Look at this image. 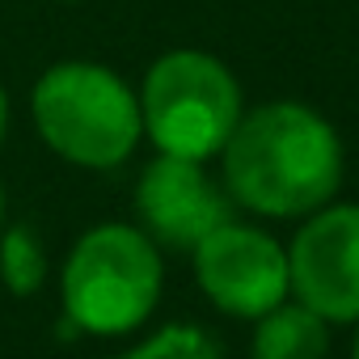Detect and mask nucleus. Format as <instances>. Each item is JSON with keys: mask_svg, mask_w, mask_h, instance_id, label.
<instances>
[{"mask_svg": "<svg viewBox=\"0 0 359 359\" xmlns=\"http://www.w3.org/2000/svg\"><path fill=\"white\" fill-rule=\"evenodd\" d=\"M220 152L233 199L258 216H313L342 182L338 131L300 102H271L241 114Z\"/></svg>", "mask_w": 359, "mask_h": 359, "instance_id": "nucleus-1", "label": "nucleus"}, {"mask_svg": "<svg viewBox=\"0 0 359 359\" xmlns=\"http://www.w3.org/2000/svg\"><path fill=\"white\" fill-rule=\"evenodd\" d=\"M34 123L43 140L72 165L114 169L135 152L144 131L140 102L127 81L102 64L68 60L39 76L34 85Z\"/></svg>", "mask_w": 359, "mask_h": 359, "instance_id": "nucleus-2", "label": "nucleus"}, {"mask_svg": "<svg viewBox=\"0 0 359 359\" xmlns=\"http://www.w3.org/2000/svg\"><path fill=\"white\" fill-rule=\"evenodd\" d=\"M64 313L85 334H127L161 300V254L131 224L89 229L60 275Z\"/></svg>", "mask_w": 359, "mask_h": 359, "instance_id": "nucleus-3", "label": "nucleus"}, {"mask_svg": "<svg viewBox=\"0 0 359 359\" xmlns=\"http://www.w3.org/2000/svg\"><path fill=\"white\" fill-rule=\"evenodd\" d=\"M241 85L208 51H169L161 55L140 93V118L148 140L165 156L208 161L216 156L233 127L241 123Z\"/></svg>", "mask_w": 359, "mask_h": 359, "instance_id": "nucleus-4", "label": "nucleus"}, {"mask_svg": "<svg viewBox=\"0 0 359 359\" xmlns=\"http://www.w3.org/2000/svg\"><path fill=\"white\" fill-rule=\"evenodd\" d=\"M195 279L208 292V300L233 317H262L275 304L287 300L292 275H287V254L266 237L262 229L250 224H220L208 233L195 250Z\"/></svg>", "mask_w": 359, "mask_h": 359, "instance_id": "nucleus-5", "label": "nucleus"}, {"mask_svg": "<svg viewBox=\"0 0 359 359\" xmlns=\"http://www.w3.org/2000/svg\"><path fill=\"white\" fill-rule=\"evenodd\" d=\"M292 292L325 321H359V203L317 208L287 250Z\"/></svg>", "mask_w": 359, "mask_h": 359, "instance_id": "nucleus-6", "label": "nucleus"}, {"mask_svg": "<svg viewBox=\"0 0 359 359\" xmlns=\"http://www.w3.org/2000/svg\"><path fill=\"white\" fill-rule=\"evenodd\" d=\"M135 212L156 241L173 250H195L208 233L229 224L233 203L199 161L161 152L135 187Z\"/></svg>", "mask_w": 359, "mask_h": 359, "instance_id": "nucleus-7", "label": "nucleus"}, {"mask_svg": "<svg viewBox=\"0 0 359 359\" xmlns=\"http://www.w3.org/2000/svg\"><path fill=\"white\" fill-rule=\"evenodd\" d=\"M330 321L317 317L313 309L296 304H275L271 313L258 317L254 330V359H325L330 351Z\"/></svg>", "mask_w": 359, "mask_h": 359, "instance_id": "nucleus-8", "label": "nucleus"}, {"mask_svg": "<svg viewBox=\"0 0 359 359\" xmlns=\"http://www.w3.org/2000/svg\"><path fill=\"white\" fill-rule=\"evenodd\" d=\"M0 279H5V287L13 296H34L47 279V258H43L34 233L22 224L5 229V237H0Z\"/></svg>", "mask_w": 359, "mask_h": 359, "instance_id": "nucleus-9", "label": "nucleus"}, {"mask_svg": "<svg viewBox=\"0 0 359 359\" xmlns=\"http://www.w3.org/2000/svg\"><path fill=\"white\" fill-rule=\"evenodd\" d=\"M118 359H224V355L220 342L199 325H165L161 334H152L148 342H140Z\"/></svg>", "mask_w": 359, "mask_h": 359, "instance_id": "nucleus-10", "label": "nucleus"}, {"mask_svg": "<svg viewBox=\"0 0 359 359\" xmlns=\"http://www.w3.org/2000/svg\"><path fill=\"white\" fill-rule=\"evenodd\" d=\"M5 127H9V93L0 85V140H5Z\"/></svg>", "mask_w": 359, "mask_h": 359, "instance_id": "nucleus-11", "label": "nucleus"}, {"mask_svg": "<svg viewBox=\"0 0 359 359\" xmlns=\"http://www.w3.org/2000/svg\"><path fill=\"white\" fill-rule=\"evenodd\" d=\"M0 224H5V187H0Z\"/></svg>", "mask_w": 359, "mask_h": 359, "instance_id": "nucleus-12", "label": "nucleus"}, {"mask_svg": "<svg viewBox=\"0 0 359 359\" xmlns=\"http://www.w3.org/2000/svg\"><path fill=\"white\" fill-rule=\"evenodd\" d=\"M355 359H359V334H355Z\"/></svg>", "mask_w": 359, "mask_h": 359, "instance_id": "nucleus-13", "label": "nucleus"}]
</instances>
